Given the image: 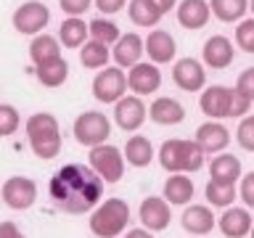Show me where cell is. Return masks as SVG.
Returning <instances> with one entry per match:
<instances>
[{"instance_id": "cell-36", "label": "cell", "mask_w": 254, "mask_h": 238, "mask_svg": "<svg viewBox=\"0 0 254 238\" xmlns=\"http://www.w3.org/2000/svg\"><path fill=\"white\" fill-rule=\"evenodd\" d=\"M236 140L244 151H254V114L241 117L238 130H236Z\"/></svg>"}, {"instance_id": "cell-35", "label": "cell", "mask_w": 254, "mask_h": 238, "mask_svg": "<svg viewBox=\"0 0 254 238\" xmlns=\"http://www.w3.org/2000/svg\"><path fill=\"white\" fill-rule=\"evenodd\" d=\"M19 124H21L19 111H16L11 103H0V138L13 135L16 130H19Z\"/></svg>"}, {"instance_id": "cell-9", "label": "cell", "mask_w": 254, "mask_h": 238, "mask_svg": "<svg viewBox=\"0 0 254 238\" xmlns=\"http://www.w3.org/2000/svg\"><path fill=\"white\" fill-rule=\"evenodd\" d=\"M51 21V11L43 3H24L13 11V29L21 35H40Z\"/></svg>"}, {"instance_id": "cell-8", "label": "cell", "mask_w": 254, "mask_h": 238, "mask_svg": "<svg viewBox=\"0 0 254 238\" xmlns=\"http://www.w3.org/2000/svg\"><path fill=\"white\" fill-rule=\"evenodd\" d=\"M138 220H140V225L146 228L148 233H162V230L170 228V220H172L170 204H167L162 196L143 198L140 209H138Z\"/></svg>"}, {"instance_id": "cell-26", "label": "cell", "mask_w": 254, "mask_h": 238, "mask_svg": "<svg viewBox=\"0 0 254 238\" xmlns=\"http://www.w3.org/2000/svg\"><path fill=\"white\" fill-rule=\"evenodd\" d=\"M87 24L79 19V16H69V19L61 21L59 27V43L64 48H82L87 43Z\"/></svg>"}, {"instance_id": "cell-18", "label": "cell", "mask_w": 254, "mask_h": 238, "mask_svg": "<svg viewBox=\"0 0 254 238\" xmlns=\"http://www.w3.org/2000/svg\"><path fill=\"white\" fill-rule=\"evenodd\" d=\"M198 106L209 119H225L230 109V87L225 85H212L206 87L198 98Z\"/></svg>"}, {"instance_id": "cell-11", "label": "cell", "mask_w": 254, "mask_h": 238, "mask_svg": "<svg viewBox=\"0 0 254 238\" xmlns=\"http://www.w3.org/2000/svg\"><path fill=\"white\" fill-rule=\"evenodd\" d=\"M162 85V71L156 69V63H135V66L127 71V87L135 95H151L159 90Z\"/></svg>"}, {"instance_id": "cell-32", "label": "cell", "mask_w": 254, "mask_h": 238, "mask_svg": "<svg viewBox=\"0 0 254 238\" xmlns=\"http://www.w3.org/2000/svg\"><path fill=\"white\" fill-rule=\"evenodd\" d=\"M249 8V0H209V11L220 21H238Z\"/></svg>"}, {"instance_id": "cell-16", "label": "cell", "mask_w": 254, "mask_h": 238, "mask_svg": "<svg viewBox=\"0 0 254 238\" xmlns=\"http://www.w3.org/2000/svg\"><path fill=\"white\" fill-rule=\"evenodd\" d=\"M143 51L148 53V59L151 63H170L175 59V40L170 32H164V29H154V32H148V37L143 40Z\"/></svg>"}, {"instance_id": "cell-10", "label": "cell", "mask_w": 254, "mask_h": 238, "mask_svg": "<svg viewBox=\"0 0 254 238\" xmlns=\"http://www.w3.org/2000/svg\"><path fill=\"white\" fill-rule=\"evenodd\" d=\"M146 114H148V109L140 101V95H125V98H119L114 103V119L125 132L140 130V124L146 122Z\"/></svg>"}, {"instance_id": "cell-1", "label": "cell", "mask_w": 254, "mask_h": 238, "mask_svg": "<svg viewBox=\"0 0 254 238\" xmlns=\"http://www.w3.org/2000/svg\"><path fill=\"white\" fill-rule=\"evenodd\" d=\"M51 201L66 214H87L101 204L103 180L85 164H66L51 178Z\"/></svg>"}, {"instance_id": "cell-13", "label": "cell", "mask_w": 254, "mask_h": 238, "mask_svg": "<svg viewBox=\"0 0 254 238\" xmlns=\"http://www.w3.org/2000/svg\"><path fill=\"white\" fill-rule=\"evenodd\" d=\"M172 79L180 90L196 93V90H201L204 82H206V71L196 59H180L172 69Z\"/></svg>"}, {"instance_id": "cell-38", "label": "cell", "mask_w": 254, "mask_h": 238, "mask_svg": "<svg viewBox=\"0 0 254 238\" xmlns=\"http://www.w3.org/2000/svg\"><path fill=\"white\" fill-rule=\"evenodd\" d=\"M249 106H252V101L246 98L244 93L230 90V109H228V117H246Z\"/></svg>"}, {"instance_id": "cell-19", "label": "cell", "mask_w": 254, "mask_h": 238, "mask_svg": "<svg viewBox=\"0 0 254 238\" xmlns=\"http://www.w3.org/2000/svg\"><path fill=\"white\" fill-rule=\"evenodd\" d=\"M193 180L188 178V175H183V172H175L167 178L164 182V193L162 198L170 206H188L190 204V198H193Z\"/></svg>"}, {"instance_id": "cell-43", "label": "cell", "mask_w": 254, "mask_h": 238, "mask_svg": "<svg viewBox=\"0 0 254 238\" xmlns=\"http://www.w3.org/2000/svg\"><path fill=\"white\" fill-rule=\"evenodd\" d=\"M0 238H24V233L19 230L16 222H0Z\"/></svg>"}, {"instance_id": "cell-4", "label": "cell", "mask_w": 254, "mask_h": 238, "mask_svg": "<svg viewBox=\"0 0 254 238\" xmlns=\"http://www.w3.org/2000/svg\"><path fill=\"white\" fill-rule=\"evenodd\" d=\"M87 167H90L103 182L114 185V182H119L125 175V156L117 146L103 143V146L90 148V154H87Z\"/></svg>"}, {"instance_id": "cell-23", "label": "cell", "mask_w": 254, "mask_h": 238, "mask_svg": "<svg viewBox=\"0 0 254 238\" xmlns=\"http://www.w3.org/2000/svg\"><path fill=\"white\" fill-rule=\"evenodd\" d=\"M29 59L35 66H45L61 59V43L53 35H35V40L29 43Z\"/></svg>"}, {"instance_id": "cell-6", "label": "cell", "mask_w": 254, "mask_h": 238, "mask_svg": "<svg viewBox=\"0 0 254 238\" xmlns=\"http://www.w3.org/2000/svg\"><path fill=\"white\" fill-rule=\"evenodd\" d=\"M0 198L8 209L24 212L29 206H35L37 201V182L32 178H24V175H16V178H8L0 188Z\"/></svg>"}, {"instance_id": "cell-22", "label": "cell", "mask_w": 254, "mask_h": 238, "mask_svg": "<svg viewBox=\"0 0 254 238\" xmlns=\"http://www.w3.org/2000/svg\"><path fill=\"white\" fill-rule=\"evenodd\" d=\"M148 117H151V122L170 127V124H180L186 119V109H183L180 101L170 98V95H162V98H156L148 106Z\"/></svg>"}, {"instance_id": "cell-37", "label": "cell", "mask_w": 254, "mask_h": 238, "mask_svg": "<svg viewBox=\"0 0 254 238\" xmlns=\"http://www.w3.org/2000/svg\"><path fill=\"white\" fill-rule=\"evenodd\" d=\"M236 43L241 51L254 53V19H244L236 27Z\"/></svg>"}, {"instance_id": "cell-40", "label": "cell", "mask_w": 254, "mask_h": 238, "mask_svg": "<svg viewBox=\"0 0 254 238\" xmlns=\"http://www.w3.org/2000/svg\"><path fill=\"white\" fill-rule=\"evenodd\" d=\"M238 198H244V204L254 209V172L244 175L241 178V185H238Z\"/></svg>"}, {"instance_id": "cell-46", "label": "cell", "mask_w": 254, "mask_h": 238, "mask_svg": "<svg viewBox=\"0 0 254 238\" xmlns=\"http://www.w3.org/2000/svg\"><path fill=\"white\" fill-rule=\"evenodd\" d=\"M249 8H252V13H254V0H249Z\"/></svg>"}, {"instance_id": "cell-39", "label": "cell", "mask_w": 254, "mask_h": 238, "mask_svg": "<svg viewBox=\"0 0 254 238\" xmlns=\"http://www.w3.org/2000/svg\"><path fill=\"white\" fill-rule=\"evenodd\" d=\"M236 90L244 93L249 101H254V66L244 69L241 74H238V82H236Z\"/></svg>"}, {"instance_id": "cell-21", "label": "cell", "mask_w": 254, "mask_h": 238, "mask_svg": "<svg viewBox=\"0 0 254 238\" xmlns=\"http://www.w3.org/2000/svg\"><path fill=\"white\" fill-rule=\"evenodd\" d=\"M233 43H230L228 37H222V35H214L209 37L204 43V63L206 66H212V69H225L233 63Z\"/></svg>"}, {"instance_id": "cell-34", "label": "cell", "mask_w": 254, "mask_h": 238, "mask_svg": "<svg viewBox=\"0 0 254 238\" xmlns=\"http://www.w3.org/2000/svg\"><path fill=\"white\" fill-rule=\"evenodd\" d=\"M204 167V151L196 140H183V172H198Z\"/></svg>"}, {"instance_id": "cell-17", "label": "cell", "mask_w": 254, "mask_h": 238, "mask_svg": "<svg viewBox=\"0 0 254 238\" xmlns=\"http://www.w3.org/2000/svg\"><path fill=\"white\" fill-rule=\"evenodd\" d=\"M143 51V37L135 35V32H127V35H119V40L114 43V61L119 69H132L135 63H140Z\"/></svg>"}, {"instance_id": "cell-45", "label": "cell", "mask_w": 254, "mask_h": 238, "mask_svg": "<svg viewBox=\"0 0 254 238\" xmlns=\"http://www.w3.org/2000/svg\"><path fill=\"white\" fill-rule=\"evenodd\" d=\"M154 3H156V8H159V11H162V16H164V13H170L172 8L178 5V0H154Z\"/></svg>"}, {"instance_id": "cell-33", "label": "cell", "mask_w": 254, "mask_h": 238, "mask_svg": "<svg viewBox=\"0 0 254 238\" xmlns=\"http://www.w3.org/2000/svg\"><path fill=\"white\" fill-rule=\"evenodd\" d=\"M87 32H90V40L103 43V45H114L119 40V27L114 21L103 19V16H98V19H93L90 24H87Z\"/></svg>"}, {"instance_id": "cell-44", "label": "cell", "mask_w": 254, "mask_h": 238, "mask_svg": "<svg viewBox=\"0 0 254 238\" xmlns=\"http://www.w3.org/2000/svg\"><path fill=\"white\" fill-rule=\"evenodd\" d=\"M125 238H154V233H148L146 228H132V230H127Z\"/></svg>"}, {"instance_id": "cell-15", "label": "cell", "mask_w": 254, "mask_h": 238, "mask_svg": "<svg viewBox=\"0 0 254 238\" xmlns=\"http://www.w3.org/2000/svg\"><path fill=\"white\" fill-rule=\"evenodd\" d=\"M198 143V148L204 151V154H220V151H225L228 148V143H230V132L225 130V124H220V122H204L201 127L196 130V138Z\"/></svg>"}, {"instance_id": "cell-28", "label": "cell", "mask_w": 254, "mask_h": 238, "mask_svg": "<svg viewBox=\"0 0 254 238\" xmlns=\"http://www.w3.org/2000/svg\"><path fill=\"white\" fill-rule=\"evenodd\" d=\"M159 164L167 172H183V140L180 138H170L162 143L159 148Z\"/></svg>"}, {"instance_id": "cell-20", "label": "cell", "mask_w": 254, "mask_h": 238, "mask_svg": "<svg viewBox=\"0 0 254 238\" xmlns=\"http://www.w3.org/2000/svg\"><path fill=\"white\" fill-rule=\"evenodd\" d=\"M244 178L241 172V162L233 154H217L209 162V180L214 182H225V185H236Z\"/></svg>"}, {"instance_id": "cell-5", "label": "cell", "mask_w": 254, "mask_h": 238, "mask_svg": "<svg viewBox=\"0 0 254 238\" xmlns=\"http://www.w3.org/2000/svg\"><path fill=\"white\" fill-rule=\"evenodd\" d=\"M109 135H111V122L101 111H82L74 119V140L79 146H87V148L103 146L109 140Z\"/></svg>"}, {"instance_id": "cell-12", "label": "cell", "mask_w": 254, "mask_h": 238, "mask_svg": "<svg viewBox=\"0 0 254 238\" xmlns=\"http://www.w3.org/2000/svg\"><path fill=\"white\" fill-rule=\"evenodd\" d=\"M180 225L190 236H206L214 230V225H217V217H214V212L209 206L190 204V206H186V212L180 214Z\"/></svg>"}, {"instance_id": "cell-42", "label": "cell", "mask_w": 254, "mask_h": 238, "mask_svg": "<svg viewBox=\"0 0 254 238\" xmlns=\"http://www.w3.org/2000/svg\"><path fill=\"white\" fill-rule=\"evenodd\" d=\"M95 5H98L103 13H117L127 5V0H95Z\"/></svg>"}, {"instance_id": "cell-2", "label": "cell", "mask_w": 254, "mask_h": 238, "mask_svg": "<svg viewBox=\"0 0 254 238\" xmlns=\"http://www.w3.org/2000/svg\"><path fill=\"white\" fill-rule=\"evenodd\" d=\"M27 140L37 159H56L61 154V127L53 114H32L27 119Z\"/></svg>"}, {"instance_id": "cell-3", "label": "cell", "mask_w": 254, "mask_h": 238, "mask_svg": "<svg viewBox=\"0 0 254 238\" xmlns=\"http://www.w3.org/2000/svg\"><path fill=\"white\" fill-rule=\"evenodd\" d=\"M130 220V204L125 198H106L90 212V233L95 238H119Z\"/></svg>"}, {"instance_id": "cell-29", "label": "cell", "mask_w": 254, "mask_h": 238, "mask_svg": "<svg viewBox=\"0 0 254 238\" xmlns=\"http://www.w3.org/2000/svg\"><path fill=\"white\" fill-rule=\"evenodd\" d=\"M109 45L95 43V40H87V43L79 48V63L85 69H103L109 63Z\"/></svg>"}, {"instance_id": "cell-24", "label": "cell", "mask_w": 254, "mask_h": 238, "mask_svg": "<svg viewBox=\"0 0 254 238\" xmlns=\"http://www.w3.org/2000/svg\"><path fill=\"white\" fill-rule=\"evenodd\" d=\"M209 16H212V11H209L206 0H183L178 5V21L186 29H201L209 21Z\"/></svg>"}, {"instance_id": "cell-30", "label": "cell", "mask_w": 254, "mask_h": 238, "mask_svg": "<svg viewBox=\"0 0 254 238\" xmlns=\"http://www.w3.org/2000/svg\"><path fill=\"white\" fill-rule=\"evenodd\" d=\"M204 196L206 201L212 206H220V209H228V206H233V201L238 198V188L236 185H225V182H214L209 180L204 188Z\"/></svg>"}, {"instance_id": "cell-27", "label": "cell", "mask_w": 254, "mask_h": 238, "mask_svg": "<svg viewBox=\"0 0 254 238\" xmlns=\"http://www.w3.org/2000/svg\"><path fill=\"white\" fill-rule=\"evenodd\" d=\"M127 13H130V21L135 27H156L162 19V11L156 8L154 0H130Z\"/></svg>"}, {"instance_id": "cell-31", "label": "cell", "mask_w": 254, "mask_h": 238, "mask_svg": "<svg viewBox=\"0 0 254 238\" xmlns=\"http://www.w3.org/2000/svg\"><path fill=\"white\" fill-rule=\"evenodd\" d=\"M35 74L45 87H61L69 77V63L64 59H59L53 63H45V66H35Z\"/></svg>"}, {"instance_id": "cell-41", "label": "cell", "mask_w": 254, "mask_h": 238, "mask_svg": "<svg viewBox=\"0 0 254 238\" xmlns=\"http://www.w3.org/2000/svg\"><path fill=\"white\" fill-rule=\"evenodd\" d=\"M59 3H61V11H64V13L79 16V13H85L87 8H90L93 0H59Z\"/></svg>"}, {"instance_id": "cell-7", "label": "cell", "mask_w": 254, "mask_h": 238, "mask_svg": "<svg viewBox=\"0 0 254 238\" xmlns=\"http://www.w3.org/2000/svg\"><path fill=\"white\" fill-rule=\"evenodd\" d=\"M127 93V74L119 66L101 69L93 79V95L101 103H117Z\"/></svg>"}, {"instance_id": "cell-25", "label": "cell", "mask_w": 254, "mask_h": 238, "mask_svg": "<svg viewBox=\"0 0 254 238\" xmlns=\"http://www.w3.org/2000/svg\"><path fill=\"white\" fill-rule=\"evenodd\" d=\"M122 156L125 162L130 167H148L154 162V146H151V140L146 135H132V138H127L125 148H122Z\"/></svg>"}, {"instance_id": "cell-14", "label": "cell", "mask_w": 254, "mask_h": 238, "mask_svg": "<svg viewBox=\"0 0 254 238\" xmlns=\"http://www.w3.org/2000/svg\"><path fill=\"white\" fill-rule=\"evenodd\" d=\"M252 214L249 209H244V206H228L225 212L220 214L217 220V228L222 230V236L225 238H244L252 233Z\"/></svg>"}, {"instance_id": "cell-47", "label": "cell", "mask_w": 254, "mask_h": 238, "mask_svg": "<svg viewBox=\"0 0 254 238\" xmlns=\"http://www.w3.org/2000/svg\"><path fill=\"white\" fill-rule=\"evenodd\" d=\"M249 236H252V238H254V225H252V233H249Z\"/></svg>"}]
</instances>
